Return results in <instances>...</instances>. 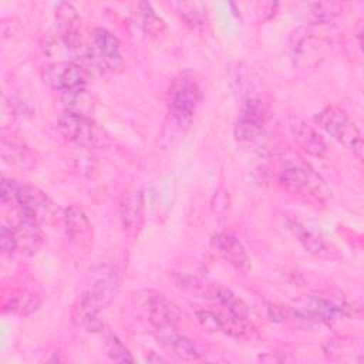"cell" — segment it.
Masks as SVG:
<instances>
[{
    "instance_id": "obj_1",
    "label": "cell",
    "mask_w": 364,
    "mask_h": 364,
    "mask_svg": "<svg viewBox=\"0 0 364 364\" xmlns=\"http://www.w3.org/2000/svg\"><path fill=\"white\" fill-rule=\"evenodd\" d=\"M118 290V272L114 266L98 264L88 272L85 289L80 296L77 321L87 331H100L98 313L108 307Z\"/></svg>"
},
{
    "instance_id": "obj_2",
    "label": "cell",
    "mask_w": 364,
    "mask_h": 364,
    "mask_svg": "<svg viewBox=\"0 0 364 364\" xmlns=\"http://www.w3.org/2000/svg\"><path fill=\"white\" fill-rule=\"evenodd\" d=\"M203 98L202 82L192 71L179 73L168 88V112L179 128L191 125Z\"/></svg>"
},
{
    "instance_id": "obj_3",
    "label": "cell",
    "mask_w": 364,
    "mask_h": 364,
    "mask_svg": "<svg viewBox=\"0 0 364 364\" xmlns=\"http://www.w3.org/2000/svg\"><path fill=\"white\" fill-rule=\"evenodd\" d=\"M279 183L290 193L321 199L327 196V188L321 176L299 154H287L280 158Z\"/></svg>"
},
{
    "instance_id": "obj_4",
    "label": "cell",
    "mask_w": 364,
    "mask_h": 364,
    "mask_svg": "<svg viewBox=\"0 0 364 364\" xmlns=\"http://www.w3.org/2000/svg\"><path fill=\"white\" fill-rule=\"evenodd\" d=\"M314 121L337 142L350 149L358 158H363V136L361 131L350 115L337 105L324 107Z\"/></svg>"
},
{
    "instance_id": "obj_5",
    "label": "cell",
    "mask_w": 364,
    "mask_h": 364,
    "mask_svg": "<svg viewBox=\"0 0 364 364\" xmlns=\"http://www.w3.org/2000/svg\"><path fill=\"white\" fill-rule=\"evenodd\" d=\"M243 97V104L235 124V136L239 142L250 144L255 142L263 131L269 117V102L263 95L255 94L253 91Z\"/></svg>"
},
{
    "instance_id": "obj_6",
    "label": "cell",
    "mask_w": 364,
    "mask_h": 364,
    "mask_svg": "<svg viewBox=\"0 0 364 364\" xmlns=\"http://www.w3.org/2000/svg\"><path fill=\"white\" fill-rule=\"evenodd\" d=\"M57 128L67 141L84 148L101 146L107 139V136L90 117L70 111H64L60 115Z\"/></svg>"
},
{
    "instance_id": "obj_7",
    "label": "cell",
    "mask_w": 364,
    "mask_h": 364,
    "mask_svg": "<svg viewBox=\"0 0 364 364\" xmlns=\"http://www.w3.org/2000/svg\"><path fill=\"white\" fill-rule=\"evenodd\" d=\"M17 202L18 208L38 223H50L58 215V206L37 186L18 183Z\"/></svg>"
},
{
    "instance_id": "obj_8",
    "label": "cell",
    "mask_w": 364,
    "mask_h": 364,
    "mask_svg": "<svg viewBox=\"0 0 364 364\" xmlns=\"http://www.w3.org/2000/svg\"><path fill=\"white\" fill-rule=\"evenodd\" d=\"M87 73L71 61L50 64L43 71L44 82L61 92L84 88L87 84Z\"/></svg>"
},
{
    "instance_id": "obj_9",
    "label": "cell",
    "mask_w": 364,
    "mask_h": 364,
    "mask_svg": "<svg viewBox=\"0 0 364 364\" xmlns=\"http://www.w3.org/2000/svg\"><path fill=\"white\" fill-rule=\"evenodd\" d=\"M13 213L14 218L10 228L13 229L16 237L17 250L27 256H34L43 246V233L40 229V223L27 213H24L20 208L13 210Z\"/></svg>"
},
{
    "instance_id": "obj_10",
    "label": "cell",
    "mask_w": 364,
    "mask_h": 364,
    "mask_svg": "<svg viewBox=\"0 0 364 364\" xmlns=\"http://www.w3.org/2000/svg\"><path fill=\"white\" fill-rule=\"evenodd\" d=\"M145 300L148 320L154 327L155 333L176 328V324L181 318V313L172 301H169L164 294L158 291H148Z\"/></svg>"
},
{
    "instance_id": "obj_11",
    "label": "cell",
    "mask_w": 364,
    "mask_h": 364,
    "mask_svg": "<svg viewBox=\"0 0 364 364\" xmlns=\"http://www.w3.org/2000/svg\"><path fill=\"white\" fill-rule=\"evenodd\" d=\"M144 193L139 188L128 189L119 202V218L122 229L128 236H136L144 223Z\"/></svg>"
},
{
    "instance_id": "obj_12",
    "label": "cell",
    "mask_w": 364,
    "mask_h": 364,
    "mask_svg": "<svg viewBox=\"0 0 364 364\" xmlns=\"http://www.w3.org/2000/svg\"><path fill=\"white\" fill-rule=\"evenodd\" d=\"M63 219L70 242L78 249L87 250L92 243V226L85 212L78 205H71L64 210Z\"/></svg>"
},
{
    "instance_id": "obj_13",
    "label": "cell",
    "mask_w": 364,
    "mask_h": 364,
    "mask_svg": "<svg viewBox=\"0 0 364 364\" xmlns=\"http://www.w3.org/2000/svg\"><path fill=\"white\" fill-rule=\"evenodd\" d=\"M289 131L293 142L306 154L313 156H323L327 151L323 136L300 117H290Z\"/></svg>"
},
{
    "instance_id": "obj_14",
    "label": "cell",
    "mask_w": 364,
    "mask_h": 364,
    "mask_svg": "<svg viewBox=\"0 0 364 364\" xmlns=\"http://www.w3.org/2000/svg\"><path fill=\"white\" fill-rule=\"evenodd\" d=\"M294 233L297 236V240L304 247L306 252L310 255L318 256V257H327L334 259L338 256V250L336 245L320 230L313 226L304 225V223H294Z\"/></svg>"
},
{
    "instance_id": "obj_15",
    "label": "cell",
    "mask_w": 364,
    "mask_h": 364,
    "mask_svg": "<svg viewBox=\"0 0 364 364\" xmlns=\"http://www.w3.org/2000/svg\"><path fill=\"white\" fill-rule=\"evenodd\" d=\"M91 41H92L94 50L97 51L98 57L101 58L107 70L114 71L122 67L121 43L115 34H112L107 28L98 27L92 30Z\"/></svg>"
},
{
    "instance_id": "obj_16",
    "label": "cell",
    "mask_w": 364,
    "mask_h": 364,
    "mask_svg": "<svg viewBox=\"0 0 364 364\" xmlns=\"http://www.w3.org/2000/svg\"><path fill=\"white\" fill-rule=\"evenodd\" d=\"M215 252L226 260L229 264L236 267L237 270H245L249 267V257L242 245V242L229 232L216 233L210 240Z\"/></svg>"
},
{
    "instance_id": "obj_17",
    "label": "cell",
    "mask_w": 364,
    "mask_h": 364,
    "mask_svg": "<svg viewBox=\"0 0 364 364\" xmlns=\"http://www.w3.org/2000/svg\"><path fill=\"white\" fill-rule=\"evenodd\" d=\"M40 306V296L26 289H11L4 293L1 299V310L4 314L28 316L37 311Z\"/></svg>"
},
{
    "instance_id": "obj_18",
    "label": "cell",
    "mask_w": 364,
    "mask_h": 364,
    "mask_svg": "<svg viewBox=\"0 0 364 364\" xmlns=\"http://www.w3.org/2000/svg\"><path fill=\"white\" fill-rule=\"evenodd\" d=\"M0 149L3 161L10 165L18 166L21 169H30L36 166V158L31 149L23 141L13 135L1 138Z\"/></svg>"
},
{
    "instance_id": "obj_19",
    "label": "cell",
    "mask_w": 364,
    "mask_h": 364,
    "mask_svg": "<svg viewBox=\"0 0 364 364\" xmlns=\"http://www.w3.org/2000/svg\"><path fill=\"white\" fill-rule=\"evenodd\" d=\"M159 341L162 343V346L172 353L175 357L181 358V360H186V361H193L200 358V353L198 350V347L185 336L179 334L176 328H171V330H165L161 333H156Z\"/></svg>"
},
{
    "instance_id": "obj_20",
    "label": "cell",
    "mask_w": 364,
    "mask_h": 364,
    "mask_svg": "<svg viewBox=\"0 0 364 364\" xmlns=\"http://www.w3.org/2000/svg\"><path fill=\"white\" fill-rule=\"evenodd\" d=\"M136 26L149 37L159 38L166 33L165 21L156 14L152 6L146 1H141L136 6Z\"/></svg>"
},
{
    "instance_id": "obj_21",
    "label": "cell",
    "mask_w": 364,
    "mask_h": 364,
    "mask_svg": "<svg viewBox=\"0 0 364 364\" xmlns=\"http://www.w3.org/2000/svg\"><path fill=\"white\" fill-rule=\"evenodd\" d=\"M343 6L338 1H311L304 6V16L313 24H326L340 16Z\"/></svg>"
},
{
    "instance_id": "obj_22",
    "label": "cell",
    "mask_w": 364,
    "mask_h": 364,
    "mask_svg": "<svg viewBox=\"0 0 364 364\" xmlns=\"http://www.w3.org/2000/svg\"><path fill=\"white\" fill-rule=\"evenodd\" d=\"M179 16L183 23L196 31H200L208 24V10L203 3H179Z\"/></svg>"
},
{
    "instance_id": "obj_23",
    "label": "cell",
    "mask_w": 364,
    "mask_h": 364,
    "mask_svg": "<svg viewBox=\"0 0 364 364\" xmlns=\"http://www.w3.org/2000/svg\"><path fill=\"white\" fill-rule=\"evenodd\" d=\"M63 104L65 105V111L81 114L90 117L91 111L94 109V102L91 95L87 92V88H78L67 92H61Z\"/></svg>"
},
{
    "instance_id": "obj_24",
    "label": "cell",
    "mask_w": 364,
    "mask_h": 364,
    "mask_svg": "<svg viewBox=\"0 0 364 364\" xmlns=\"http://www.w3.org/2000/svg\"><path fill=\"white\" fill-rule=\"evenodd\" d=\"M55 16L61 28L60 34H71L77 33V21H78V14L77 10L73 4L70 3H58L55 7Z\"/></svg>"
},
{
    "instance_id": "obj_25",
    "label": "cell",
    "mask_w": 364,
    "mask_h": 364,
    "mask_svg": "<svg viewBox=\"0 0 364 364\" xmlns=\"http://www.w3.org/2000/svg\"><path fill=\"white\" fill-rule=\"evenodd\" d=\"M105 354L109 357V360L115 363H132L134 357L131 355L129 350L121 343V340L115 336H108L104 343Z\"/></svg>"
},
{
    "instance_id": "obj_26",
    "label": "cell",
    "mask_w": 364,
    "mask_h": 364,
    "mask_svg": "<svg viewBox=\"0 0 364 364\" xmlns=\"http://www.w3.org/2000/svg\"><path fill=\"white\" fill-rule=\"evenodd\" d=\"M198 323L208 331H219L222 328V314L212 310H199L196 311Z\"/></svg>"
},
{
    "instance_id": "obj_27",
    "label": "cell",
    "mask_w": 364,
    "mask_h": 364,
    "mask_svg": "<svg viewBox=\"0 0 364 364\" xmlns=\"http://www.w3.org/2000/svg\"><path fill=\"white\" fill-rule=\"evenodd\" d=\"M0 249L4 257H11L17 250L16 237L10 226H1L0 229Z\"/></svg>"
},
{
    "instance_id": "obj_28",
    "label": "cell",
    "mask_w": 364,
    "mask_h": 364,
    "mask_svg": "<svg viewBox=\"0 0 364 364\" xmlns=\"http://www.w3.org/2000/svg\"><path fill=\"white\" fill-rule=\"evenodd\" d=\"M277 3H272V1H264V3H259L257 4V11L259 13H262V14H266L264 16V18H270L273 14H274V11H276V9H277Z\"/></svg>"
},
{
    "instance_id": "obj_29",
    "label": "cell",
    "mask_w": 364,
    "mask_h": 364,
    "mask_svg": "<svg viewBox=\"0 0 364 364\" xmlns=\"http://www.w3.org/2000/svg\"><path fill=\"white\" fill-rule=\"evenodd\" d=\"M146 361H148V363H165L166 360H165V358H162L161 355H155V354L152 353L151 355H148V357H146Z\"/></svg>"
}]
</instances>
